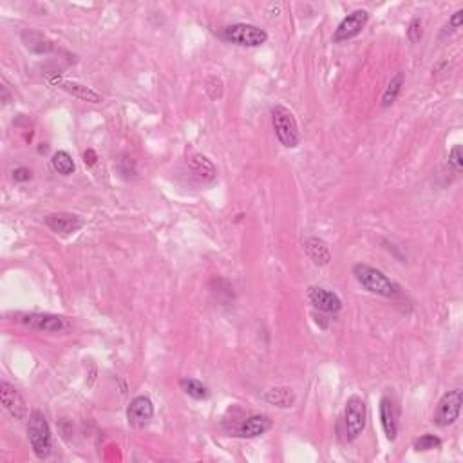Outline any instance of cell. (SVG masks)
Wrapping results in <instances>:
<instances>
[{"mask_svg":"<svg viewBox=\"0 0 463 463\" xmlns=\"http://www.w3.org/2000/svg\"><path fill=\"white\" fill-rule=\"evenodd\" d=\"M53 86H56L58 89L65 90L67 95L74 96V98L82 100L87 103H100L102 102V95L98 90H95L93 87H87L83 83L71 82V80H64V78H53L51 80Z\"/></svg>","mask_w":463,"mask_h":463,"instance_id":"12","label":"cell"},{"mask_svg":"<svg viewBox=\"0 0 463 463\" xmlns=\"http://www.w3.org/2000/svg\"><path fill=\"white\" fill-rule=\"evenodd\" d=\"M180 387L183 389L184 395H189L190 398L194 400H206L210 396V391L205 384H201L196 378H181L180 380Z\"/></svg>","mask_w":463,"mask_h":463,"instance_id":"19","label":"cell"},{"mask_svg":"<svg viewBox=\"0 0 463 463\" xmlns=\"http://www.w3.org/2000/svg\"><path fill=\"white\" fill-rule=\"evenodd\" d=\"M449 165L455 168L456 174H462L463 170V152L462 145H455L449 152Z\"/></svg>","mask_w":463,"mask_h":463,"instance_id":"23","label":"cell"},{"mask_svg":"<svg viewBox=\"0 0 463 463\" xmlns=\"http://www.w3.org/2000/svg\"><path fill=\"white\" fill-rule=\"evenodd\" d=\"M96 161H98V156H96L95 150L87 149L86 152H83V163H86L87 167H93V165H96Z\"/></svg>","mask_w":463,"mask_h":463,"instance_id":"28","label":"cell"},{"mask_svg":"<svg viewBox=\"0 0 463 463\" xmlns=\"http://www.w3.org/2000/svg\"><path fill=\"white\" fill-rule=\"evenodd\" d=\"M27 436H29L33 452L39 459L49 458L53 449L51 442V427L48 424V418L43 416L42 411L34 409L29 412V420H27Z\"/></svg>","mask_w":463,"mask_h":463,"instance_id":"2","label":"cell"},{"mask_svg":"<svg viewBox=\"0 0 463 463\" xmlns=\"http://www.w3.org/2000/svg\"><path fill=\"white\" fill-rule=\"evenodd\" d=\"M422 34H424V31H422V20L420 18H412V20L409 22V27H408L409 42L418 43L422 40Z\"/></svg>","mask_w":463,"mask_h":463,"instance_id":"24","label":"cell"},{"mask_svg":"<svg viewBox=\"0 0 463 463\" xmlns=\"http://www.w3.org/2000/svg\"><path fill=\"white\" fill-rule=\"evenodd\" d=\"M271 120H274V130L281 145L286 149H297L300 145V130L295 116L284 105H275L271 109Z\"/></svg>","mask_w":463,"mask_h":463,"instance_id":"3","label":"cell"},{"mask_svg":"<svg viewBox=\"0 0 463 463\" xmlns=\"http://www.w3.org/2000/svg\"><path fill=\"white\" fill-rule=\"evenodd\" d=\"M353 275H355V279L358 281L362 288H365L368 292L375 293V295L380 297H398L400 293V286L395 283V281H391L384 271L377 270L373 266L369 264H355L353 266Z\"/></svg>","mask_w":463,"mask_h":463,"instance_id":"1","label":"cell"},{"mask_svg":"<svg viewBox=\"0 0 463 463\" xmlns=\"http://www.w3.org/2000/svg\"><path fill=\"white\" fill-rule=\"evenodd\" d=\"M17 322L33 331H42V333H62L71 328L67 318L53 314H17Z\"/></svg>","mask_w":463,"mask_h":463,"instance_id":"6","label":"cell"},{"mask_svg":"<svg viewBox=\"0 0 463 463\" xmlns=\"http://www.w3.org/2000/svg\"><path fill=\"white\" fill-rule=\"evenodd\" d=\"M31 177H33V172L26 167H18L13 170V180L18 181V183H22V181H29Z\"/></svg>","mask_w":463,"mask_h":463,"instance_id":"26","label":"cell"},{"mask_svg":"<svg viewBox=\"0 0 463 463\" xmlns=\"http://www.w3.org/2000/svg\"><path fill=\"white\" fill-rule=\"evenodd\" d=\"M462 389L447 391L436 405V411H434L433 416L434 424L440 425V427H449V425L455 424L459 418V412H462Z\"/></svg>","mask_w":463,"mask_h":463,"instance_id":"7","label":"cell"},{"mask_svg":"<svg viewBox=\"0 0 463 463\" xmlns=\"http://www.w3.org/2000/svg\"><path fill=\"white\" fill-rule=\"evenodd\" d=\"M8 100H9L8 86H6V83H2V102H4V103H8Z\"/></svg>","mask_w":463,"mask_h":463,"instance_id":"29","label":"cell"},{"mask_svg":"<svg viewBox=\"0 0 463 463\" xmlns=\"http://www.w3.org/2000/svg\"><path fill=\"white\" fill-rule=\"evenodd\" d=\"M187 163L190 165V168H192V170L196 172L199 177H201V180L212 181L215 176H217L215 165L212 163L210 159L206 158L205 154H201V152H198V150H194L192 147L187 150Z\"/></svg>","mask_w":463,"mask_h":463,"instance_id":"16","label":"cell"},{"mask_svg":"<svg viewBox=\"0 0 463 463\" xmlns=\"http://www.w3.org/2000/svg\"><path fill=\"white\" fill-rule=\"evenodd\" d=\"M223 39L227 42L236 43V46H243V48H259L268 40V33L261 27L253 26V24H232L223 29Z\"/></svg>","mask_w":463,"mask_h":463,"instance_id":"5","label":"cell"},{"mask_svg":"<svg viewBox=\"0 0 463 463\" xmlns=\"http://www.w3.org/2000/svg\"><path fill=\"white\" fill-rule=\"evenodd\" d=\"M154 416V403L149 396H136L133 402L129 403V409H127V420L133 427L142 429L152 420Z\"/></svg>","mask_w":463,"mask_h":463,"instance_id":"10","label":"cell"},{"mask_svg":"<svg viewBox=\"0 0 463 463\" xmlns=\"http://www.w3.org/2000/svg\"><path fill=\"white\" fill-rule=\"evenodd\" d=\"M369 20V13L365 9H355L353 13L347 15L339 24L337 31L333 34V42H346L349 39H355L356 34H361Z\"/></svg>","mask_w":463,"mask_h":463,"instance_id":"9","label":"cell"},{"mask_svg":"<svg viewBox=\"0 0 463 463\" xmlns=\"http://www.w3.org/2000/svg\"><path fill=\"white\" fill-rule=\"evenodd\" d=\"M415 450L418 452H425V450H433V449H440L442 447V440L434 434H424L415 442Z\"/></svg>","mask_w":463,"mask_h":463,"instance_id":"22","label":"cell"},{"mask_svg":"<svg viewBox=\"0 0 463 463\" xmlns=\"http://www.w3.org/2000/svg\"><path fill=\"white\" fill-rule=\"evenodd\" d=\"M304 252L311 261L317 266H326L331 261V252L330 246L326 245V241H322L321 237H306L304 243Z\"/></svg>","mask_w":463,"mask_h":463,"instance_id":"17","label":"cell"},{"mask_svg":"<svg viewBox=\"0 0 463 463\" xmlns=\"http://www.w3.org/2000/svg\"><path fill=\"white\" fill-rule=\"evenodd\" d=\"M264 400L279 409H290L295 405L297 396L292 387H271L264 393Z\"/></svg>","mask_w":463,"mask_h":463,"instance_id":"18","label":"cell"},{"mask_svg":"<svg viewBox=\"0 0 463 463\" xmlns=\"http://www.w3.org/2000/svg\"><path fill=\"white\" fill-rule=\"evenodd\" d=\"M396 408L395 402L389 398V396H382L380 400V420L382 427H384V433H386L387 440H395L396 434H398V420H396Z\"/></svg>","mask_w":463,"mask_h":463,"instance_id":"14","label":"cell"},{"mask_svg":"<svg viewBox=\"0 0 463 463\" xmlns=\"http://www.w3.org/2000/svg\"><path fill=\"white\" fill-rule=\"evenodd\" d=\"M46 224L60 236H71V234L80 230L83 223L78 215L67 214V212H56V214H49L46 217Z\"/></svg>","mask_w":463,"mask_h":463,"instance_id":"13","label":"cell"},{"mask_svg":"<svg viewBox=\"0 0 463 463\" xmlns=\"http://www.w3.org/2000/svg\"><path fill=\"white\" fill-rule=\"evenodd\" d=\"M462 24H463V9H458V11H456V13L452 15V17H450V20H449L450 31L459 29V27H462Z\"/></svg>","mask_w":463,"mask_h":463,"instance_id":"27","label":"cell"},{"mask_svg":"<svg viewBox=\"0 0 463 463\" xmlns=\"http://www.w3.org/2000/svg\"><path fill=\"white\" fill-rule=\"evenodd\" d=\"M271 429V420L264 415H252L241 422L237 436L241 438H257Z\"/></svg>","mask_w":463,"mask_h":463,"instance_id":"15","label":"cell"},{"mask_svg":"<svg viewBox=\"0 0 463 463\" xmlns=\"http://www.w3.org/2000/svg\"><path fill=\"white\" fill-rule=\"evenodd\" d=\"M51 163L53 168H55L58 174H62V176H71L74 172L73 158H71V154L65 152V150H58V152H55V154H53Z\"/></svg>","mask_w":463,"mask_h":463,"instance_id":"21","label":"cell"},{"mask_svg":"<svg viewBox=\"0 0 463 463\" xmlns=\"http://www.w3.org/2000/svg\"><path fill=\"white\" fill-rule=\"evenodd\" d=\"M0 400H2V405H4L6 411L13 416L15 420H24L27 416L26 398H24L20 391H18L13 384H9L8 380L0 382Z\"/></svg>","mask_w":463,"mask_h":463,"instance_id":"8","label":"cell"},{"mask_svg":"<svg viewBox=\"0 0 463 463\" xmlns=\"http://www.w3.org/2000/svg\"><path fill=\"white\" fill-rule=\"evenodd\" d=\"M308 299L309 302L314 304V308L321 309V311H326V314H337V311L342 309V300L339 299V295L330 292V290H324V288H309Z\"/></svg>","mask_w":463,"mask_h":463,"instance_id":"11","label":"cell"},{"mask_svg":"<svg viewBox=\"0 0 463 463\" xmlns=\"http://www.w3.org/2000/svg\"><path fill=\"white\" fill-rule=\"evenodd\" d=\"M210 82L214 83V86H208L206 87V90H208V95H210L212 100H217L223 96V82L219 80V78H210Z\"/></svg>","mask_w":463,"mask_h":463,"instance_id":"25","label":"cell"},{"mask_svg":"<svg viewBox=\"0 0 463 463\" xmlns=\"http://www.w3.org/2000/svg\"><path fill=\"white\" fill-rule=\"evenodd\" d=\"M403 80H405L403 73H396L395 76L391 78V82L387 83L386 90H384V95H382V107H391V105L396 102L398 95L402 93Z\"/></svg>","mask_w":463,"mask_h":463,"instance_id":"20","label":"cell"},{"mask_svg":"<svg viewBox=\"0 0 463 463\" xmlns=\"http://www.w3.org/2000/svg\"><path fill=\"white\" fill-rule=\"evenodd\" d=\"M365 418H368V409H365L364 400L358 395L349 396L346 409H344V431H346L347 442H353L364 433Z\"/></svg>","mask_w":463,"mask_h":463,"instance_id":"4","label":"cell"}]
</instances>
